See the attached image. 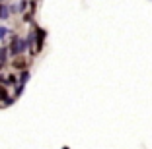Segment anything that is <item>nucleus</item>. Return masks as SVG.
Here are the masks:
<instances>
[{
  "label": "nucleus",
  "instance_id": "obj_2",
  "mask_svg": "<svg viewBox=\"0 0 152 149\" xmlns=\"http://www.w3.org/2000/svg\"><path fill=\"white\" fill-rule=\"evenodd\" d=\"M6 58H8V50H6V47H0V64L6 62Z\"/></svg>",
  "mask_w": 152,
  "mask_h": 149
},
{
  "label": "nucleus",
  "instance_id": "obj_3",
  "mask_svg": "<svg viewBox=\"0 0 152 149\" xmlns=\"http://www.w3.org/2000/svg\"><path fill=\"white\" fill-rule=\"evenodd\" d=\"M29 79V72H23L22 78H20V85H26V81Z\"/></svg>",
  "mask_w": 152,
  "mask_h": 149
},
{
  "label": "nucleus",
  "instance_id": "obj_4",
  "mask_svg": "<svg viewBox=\"0 0 152 149\" xmlns=\"http://www.w3.org/2000/svg\"><path fill=\"white\" fill-rule=\"evenodd\" d=\"M6 99H8V91L0 85V101H6Z\"/></svg>",
  "mask_w": 152,
  "mask_h": 149
},
{
  "label": "nucleus",
  "instance_id": "obj_1",
  "mask_svg": "<svg viewBox=\"0 0 152 149\" xmlns=\"http://www.w3.org/2000/svg\"><path fill=\"white\" fill-rule=\"evenodd\" d=\"M43 37H45L43 29H39V31H37V50H39V48L43 47Z\"/></svg>",
  "mask_w": 152,
  "mask_h": 149
},
{
  "label": "nucleus",
  "instance_id": "obj_9",
  "mask_svg": "<svg viewBox=\"0 0 152 149\" xmlns=\"http://www.w3.org/2000/svg\"><path fill=\"white\" fill-rule=\"evenodd\" d=\"M0 81H4V78H2V74H0Z\"/></svg>",
  "mask_w": 152,
  "mask_h": 149
},
{
  "label": "nucleus",
  "instance_id": "obj_5",
  "mask_svg": "<svg viewBox=\"0 0 152 149\" xmlns=\"http://www.w3.org/2000/svg\"><path fill=\"white\" fill-rule=\"evenodd\" d=\"M8 35V27H0V39H4Z\"/></svg>",
  "mask_w": 152,
  "mask_h": 149
},
{
  "label": "nucleus",
  "instance_id": "obj_8",
  "mask_svg": "<svg viewBox=\"0 0 152 149\" xmlns=\"http://www.w3.org/2000/svg\"><path fill=\"white\" fill-rule=\"evenodd\" d=\"M2 10H4V4H0V18H2Z\"/></svg>",
  "mask_w": 152,
  "mask_h": 149
},
{
  "label": "nucleus",
  "instance_id": "obj_6",
  "mask_svg": "<svg viewBox=\"0 0 152 149\" xmlns=\"http://www.w3.org/2000/svg\"><path fill=\"white\" fill-rule=\"evenodd\" d=\"M22 91H23V85H18V87H16V97L22 95Z\"/></svg>",
  "mask_w": 152,
  "mask_h": 149
},
{
  "label": "nucleus",
  "instance_id": "obj_7",
  "mask_svg": "<svg viewBox=\"0 0 152 149\" xmlns=\"http://www.w3.org/2000/svg\"><path fill=\"white\" fill-rule=\"evenodd\" d=\"M16 81H18V78H16V76H10V78H8V83H16Z\"/></svg>",
  "mask_w": 152,
  "mask_h": 149
}]
</instances>
